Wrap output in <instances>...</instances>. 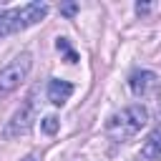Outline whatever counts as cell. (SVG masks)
Returning a JSON list of instances; mask_svg holds the SVG:
<instances>
[{"instance_id":"obj_7","label":"cell","mask_w":161,"mask_h":161,"mask_svg":"<svg viewBox=\"0 0 161 161\" xmlns=\"http://www.w3.org/2000/svg\"><path fill=\"white\" fill-rule=\"evenodd\" d=\"M141 156L146 161H158L161 158V128L158 131H151L141 146Z\"/></svg>"},{"instance_id":"obj_4","label":"cell","mask_w":161,"mask_h":161,"mask_svg":"<svg viewBox=\"0 0 161 161\" xmlns=\"http://www.w3.org/2000/svg\"><path fill=\"white\" fill-rule=\"evenodd\" d=\"M33 121H35V91H33V93L23 101V106L13 113V118L8 121V126H5V131H3V136H5V138L25 136V133L30 131Z\"/></svg>"},{"instance_id":"obj_12","label":"cell","mask_w":161,"mask_h":161,"mask_svg":"<svg viewBox=\"0 0 161 161\" xmlns=\"http://www.w3.org/2000/svg\"><path fill=\"white\" fill-rule=\"evenodd\" d=\"M28 161H35V158H28Z\"/></svg>"},{"instance_id":"obj_1","label":"cell","mask_w":161,"mask_h":161,"mask_svg":"<svg viewBox=\"0 0 161 161\" xmlns=\"http://www.w3.org/2000/svg\"><path fill=\"white\" fill-rule=\"evenodd\" d=\"M48 15V5L45 3H28L23 8H13V10H0V40L13 35V33H20L35 23H40L43 18Z\"/></svg>"},{"instance_id":"obj_8","label":"cell","mask_w":161,"mask_h":161,"mask_svg":"<svg viewBox=\"0 0 161 161\" xmlns=\"http://www.w3.org/2000/svg\"><path fill=\"white\" fill-rule=\"evenodd\" d=\"M55 48L65 53V60H68V63H75V60H78V53H75V50H70V45H68V40H65V38H58V40H55Z\"/></svg>"},{"instance_id":"obj_6","label":"cell","mask_w":161,"mask_h":161,"mask_svg":"<svg viewBox=\"0 0 161 161\" xmlns=\"http://www.w3.org/2000/svg\"><path fill=\"white\" fill-rule=\"evenodd\" d=\"M70 96H73V83L60 80V78H50V83H48V101L53 106H63Z\"/></svg>"},{"instance_id":"obj_3","label":"cell","mask_w":161,"mask_h":161,"mask_svg":"<svg viewBox=\"0 0 161 161\" xmlns=\"http://www.w3.org/2000/svg\"><path fill=\"white\" fill-rule=\"evenodd\" d=\"M30 65H33V55L30 53H20L13 58V63H8L3 70H0V96H8L13 93L30 73Z\"/></svg>"},{"instance_id":"obj_10","label":"cell","mask_w":161,"mask_h":161,"mask_svg":"<svg viewBox=\"0 0 161 161\" xmlns=\"http://www.w3.org/2000/svg\"><path fill=\"white\" fill-rule=\"evenodd\" d=\"M75 10H78V5H75V3H65V5H60V13H63V15H68V18H70V15H75Z\"/></svg>"},{"instance_id":"obj_5","label":"cell","mask_w":161,"mask_h":161,"mask_svg":"<svg viewBox=\"0 0 161 161\" xmlns=\"http://www.w3.org/2000/svg\"><path fill=\"white\" fill-rule=\"evenodd\" d=\"M128 86H131L133 96L146 98V96H156V93H158L161 80H158V75H156V73H151V70H136V73H131Z\"/></svg>"},{"instance_id":"obj_11","label":"cell","mask_w":161,"mask_h":161,"mask_svg":"<svg viewBox=\"0 0 161 161\" xmlns=\"http://www.w3.org/2000/svg\"><path fill=\"white\" fill-rule=\"evenodd\" d=\"M148 10H151L148 3H136V13H138V15H141V13H148Z\"/></svg>"},{"instance_id":"obj_2","label":"cell","mask_w":161,"mask_h":161,"mask_svg":"<svg viewBox=\"0 0 161 161\" xmlns=\"http://www.w3.org/2000/svg\"><path fill=\"white\" fill-rule=\"evenodd\" d=\"M146 123H148V111H146L143 106L133 103V106L123 108L121 113L111 116L108 123H106V131H108V136L116 138V141H128V138L136 136Z\"/></svg>"},{"instance_id":"obj_9","label":"cell","mask_w":161,"mask_h":161,"mask_svg":"<svg viewBox=\"0 0 161 161\" xmlns=\"http://www.w3.org/2000/svg\"><path fill=\"white\" fill-rule=\"evenodd\" d=\"M58 126H60V121H58L55 116H45V118L40 121V128H43L45 133H50V136H53V133L58 131Z\"/></svg>"}]
</instances>
